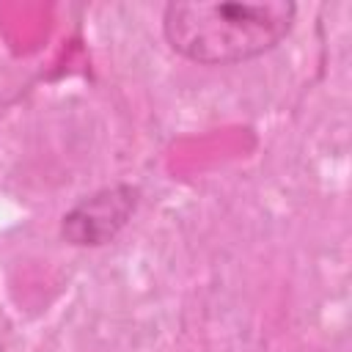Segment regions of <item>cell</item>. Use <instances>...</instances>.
I'll use <instances>...</instances> for the list:
<instances>
[{"mask_svg":"<svg viewBox=\"0 0 352 352\" xmlns=\"http://www.w3.org/2000/svg\"><path fill=\"white\" fill-rule=\"evenodd\" d=\"M297 6L289 0L261 3H168L162 33L173 52L204 66L253 60L275 50L292 30Z\"/></svg>","mask_w":352,"mask_h":352,"instance_id":"cell-1","label":"cell"},{"mask_svg":"<svg viewBox=\"0 0 352 352\" xmlns=\"http://www.w3.org/2000/svg\"><path fill=\"white\" fill-rule=\"evenodd\" d=\"M140 201V190L132 184H113L91 192L74 204L63 220L60 234L74 248H99L118 236V231L132 220Z\"/></svg>","mask_w":352,"mask_h":352,"instance_id":"cell-2","label":"cell"}]
</instances>
